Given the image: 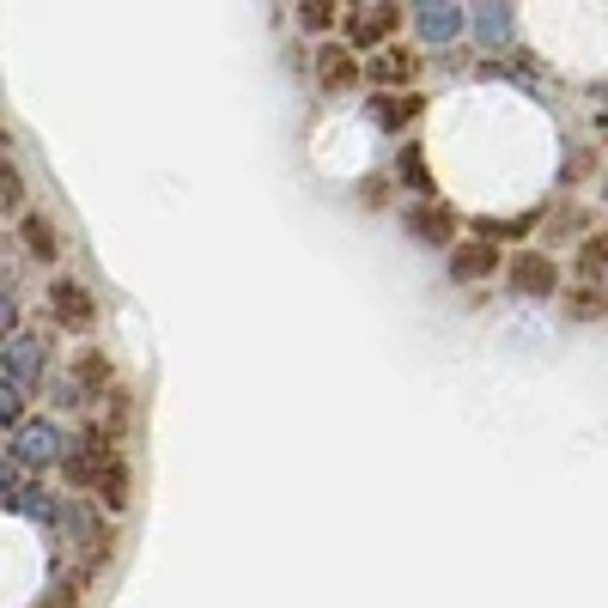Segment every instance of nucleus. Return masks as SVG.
Wrapping results in <instances>:
<instances>
[{
    "label": "nucleus",
    "instance_id": "obj_9",
    "mask_svg": "<svg viewBox=\"0 0 608 608\" xmlns=\"http://www.w3.org/2000/svg\"><path fill=\"white\" fill-rule=\"evenodd\" d=\"M420 73H426V56L413 43H390V49H378V56H366L371 92H420Z\"/></svg>",
    "mask_w": 608,
    "mask_h": 608
},
{
    "label": "nucleus",
    "instance_id": "obj_15",
    "mask_svg": "<svg viewBox=\"0 0 608 608\" xmlns=\"http://www.w3.org/2000/svg\"><path fill=\"white\" fill-rule=\"evenodd\" d=\"M396 171H371V177H359L353 183V207H366V213H383V207H396L402 213V201H396Z\"/></svg>",
    "mask_w": 608,
    "mask_h": 608
},
{
    "label": "nucleus",
    "instance_id": "obj_8",
    "mask_svg": "<svg viewBox=\"0 0 608 608\" xmlns=\"http://www.w3.org/2000/svg\"><path fill=\"white\" fill-rule=\"evenodd\" d=\"M43 317L56 322L61 335H92L98 329L92 287H86V280H73V275H56V280H49V292H43Z\"/></svg>",
    "mask_w": 608,
    "mask_h": 608
},
{
    "label": "nucleus",
    "instance_id": "obj_18",
    "mask_svg": "<svg viewBox=\"0 0 608 608\" xmlns=\"http://www.w3.org/2000/svg\"><path fill=\"white\" fill-rule=\"evenodd\" d=\"M597 201L608 207V165H602V177H597Z\"/></svg>",
    "mask_w": 608,
    "mask_h": 608
},
{
    "label": "nucleus",
    "instance_id": "obj_13",
    "mask_svg": "<svg viewBox=\"0 0 608 608\" xmlns=\"http://www.w3.org/2000/svg\"><path fill=\"white\" fill-rule=\"evenodd\" d=\"M396 183L402 189H413V201H438V177H432V159H426V147L420 140H408L402 152H396Z\"/></svg>",
    "mask_w": 608,
    "mask_h": 608
},
{
    "label": "nucleus",
    "instance_id": "obj_2",
    "mask_svg": "<svg viewBox=\"0 0 608 608\" xmlns=\"http://www.w3.org/2000/svg\"><path fill=\"white\" fill-rule=\"evenodd\" d=\"M116 383H122V371H116L110 347H98V341L68 347V353L49 366V396H56L61 420H68V413H80V408H92L98 396L116 390Z\"/></svg>",
    "mask_w": 608,
    "mask_h": 608
},
{
    "label": "nucleus",
    "instance_id": "obj_1",
    "mask_svg": "<svg viewBox=\"0 0 608 608\" xmlns=\"http://www.w3.org/2000/svg\"><path fill=\"white\" fill-rule=\"evenodd\" d=\"M56 481H61V494H73L80 506H98L110 517H122L128 506H134V469H128V457L68 450V457L56 462Z\"/></svg>",
    "mask_w": 608,
    "mask_h": 608
},
{
    "label": "nucleus",
    "instance_id": "obj_3",
    "mask_svg": "<svg viewBox=\"0 0 608 608\" xmlns=\"http://www.w3.org/2000/svg\"><path fill=\"white\" fill-rule=\"evenodd\" d=\"M566 268H560V256L554 250H536V243H524V250H511V262H506V275H499V292L517 305H560V292H566Z\"/></svg>",
    "mask_w": 608,
    "mask_h": 608
},
{
    "label": "nucleus",
    "instance_id": "obj_5",
    "mask_svg": "<svg viewBox=\"0 0 608 608\" xmlns=\"http://www.w3.org/2000/svg\"><path fill=\"white\" fill-rule=\"evenodd\" d=\"M506 262H511V250H506V243H499L494 231H481V226H475L469 238H462L457 250L445 256V275L457 280V287H475V292H481L487 280H499V275H506Z\"/></svg>",
    "mask_w": 608,
    "mask_h": 608
},
{
    "label": "nucleus",
    "instance_id": "obj_16",
    "mask_svg": "<svg viewBox=\"0 0 608 608\" xmlns=\"http://www.w3.org/2000/svg\"><path fill=\"white\" fill-rule=\"evenodd\" d=\"M572 275H585V280H608V219H602V226L572 250Z\"/></svg>",
    "mask_w": 608,
    "mask_h": 608
},
{
    "label": "nucleus",
    "instance_id": "obj_14",
    "mask_svg": "<svg viewBox=\"0 0 608 608\" xmlns=\"http://www.w3.org/2000/svg\"><path fill=\"white\" fill-rule=\"evenodd\" d=\"M341 12L335 0H305V7H292V19H299V31L310 37V43H335L341 37Z\"/></svg>",
    "mask_w": 608,
    "mask_h": 608
},
{
    "label": "nucleus",
    "instance_id": "obj_10",
    "mask_svg": "<svg viewBox=\"0 0 608 608\" xmlns=\"http://www.w3.org/2000/svg\"><path fill=\"white\" fill-rule=\"evenodd\" d=\"M12 238H19V250L31 256V262L61 268V231L49 226V213H43V207H31V213H19V219H12Z\"/></svg>",
    "mask_w": 608,
    "mask_h": 608
},
{
    "label": "nucleus",
    "instance_id": "obj_6",
    "mask_svg": "<svg viewBox=\"0 0 608 608\" xmlns=\"http://www.w3.org/2000/svg\"><path fill=\"white\" fill-rule=\"evenodd\" d=\"M305 73H310V86H317L322 98H347V92H359V86H366V56H359V49H347L341 37H335V43H310Z\"/></svg>",
    "mask_w": 608,
    "mask_h": 608
},
{
    "label": "nucleus",
    "instance_id": "obj_7",
    "mask_svg": "<svg viewBox=\"0 0 608 608\" xmlns=\"http://www.w3.org/2000/svg\"><path fill=\"white\" fill-rule=\"evenodd\" d=\"M402 231H408L413 243H426V250H445L450 256L475 226L450 201H402Z\"/></svg>",
    "mask_w": 608,
    "mask_h": 608
},
{
    "label": "nucleus",
    "instance_id": "obj_11",
    "mask_svg": "<svg viewBox=\"0 0 608 608\" xmlns=\"http://www.w3.org/2000/svg\"><path fill=\"white\" fill-rule=\"evenodd\" d=\"M426 116V92H371V122L383 134H413Z\"/></svg>",
    "mask_w": 608,
    "mask_h": 608
},
{
    "label": "nucleus",
    "instance_id": "obj_12",
    "mask_svg": "<svg viewBox=\"0 0 608 608\" xmlns=\"http://www.w3.org/2000/svg\"><path fill=\"white\" fill-rule=\"evenodd\" d=\"M560 310L572 322H608V280L572 275V280H566V292H560Z\"/></svg>",
    "mask_w": 608,
    "mask_h": 608
},
{
    "label": "nucleus",
    "instance_id": "obj_17",
    "mask_svg": "<svg viewBox=\"0 0 608 608\" xmlns=\"http://www.w3.org/2000/svg\"><path fill=\"white\" fill-rule=\"evenodd\" d=\"M0 201H7V213H12V219L31 213V201H24V171L12 165V152H7V165H0Z\"/></svg>",
    "mask_w": 608,
    "mask_h": 608
},
{
    "label": "nucleus",
    "instance_id": "obj_4",
    "mask_svg": "<svg viewBox=\"0 0 608 608\" xmlns=\"http://www.w3.org/2000/svg\"><path fill=\"white\" fill-rule=\"evenodd\" d=\"M402 31H408V12L390 7V0H353L341 12V43L359 49V56H378V49L402 43Z\"/></svg>",
    "mask_w": 608,
    "mask_h": 608
}]
</instances>
